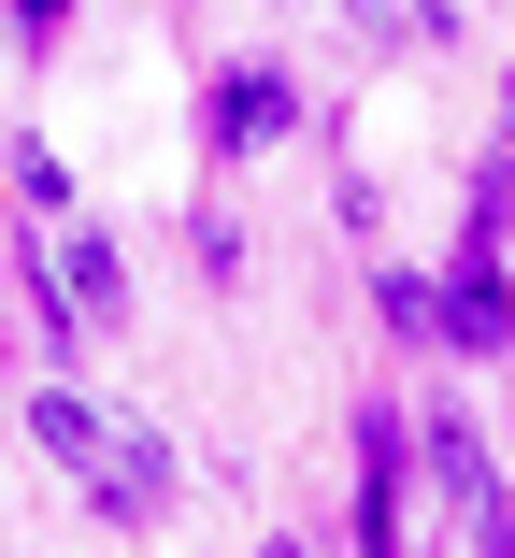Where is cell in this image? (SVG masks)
I'll use <instances>...</instances> for the list:
<instances>
[{"label":"cell","instance_id":"obj_5","mask_svg":"<svg viewBox=\"0 0 515 558\" xmlns=\"http://www.w3.org/2000/svg\"><path fill=\"white\" fill-rule=\"evenodd\" d=\"M86 501L158 515V501H172V444H158V429H115V444H100V473H86Z\"/></svg>","mask_w":515,"mask_h":558},{"label":"cell","instance_id":"obj_8","mask_svg":"<svg viewBox=\"0 0 515 558\" xmlns=\"http://www.w3.org/2000/svg\"><path fill=\"white\" fill-rule=\"evenodd\" d=\"M58 15H72V0H15V29H29V44H44V29H58Z\"/></svg>","mask_w":515,"mask_h":558},{"label":"cell","instance_id":"obj_6","mask_svg":"<svg viewBox=\"0 0 515 558\" xmlns=\"http://www.w3.org/2000/svg\"><path fill=\"white\" fill-rule=\"evenodd\" d=\"M29 444H44L58 473H100V444H115V415H86L72 387H44V401H29Z\"/></svg>","mask_w":515,"mask_h":558},{"label":"cell","instance_id":"obj_2","mask_svg":"<svg viewBox=\"0 0 515 558\" xmlns=\"http://www.w3.org/2000/svg\"><path fill=\"white\" fill-rule=\"evenodd\" d=\"M430 344H473V359H501V344H515V287H501V258H487V244H458V272L430 287Z\"/></svg>","mask_w":515,"mask_h":558},{"label":"cell","instance_id":"obj_3","mask_svg":"<svg viewBox=\"0 0 515 558\" xmlns=\"http://www.w3.org/2000/svg\"><path fill=\"white\" fill-rule=\"evenodd\" d=\"M200 130H216L230 158H258V144L301 130V86H286V72H216V86H200Z\"/></svg>","mask_w":515,"mask_h":558},{"label":"cell","instance_id":"obj_7","mask_svg":"<svg viewBox=\"0 0 515 558\" xmlns=\"http://www.w3.org/2000/svg\"><path fill=\"white\" fill-rule=\"evenodd\" d=\"M501 230H515V158H487V172H473V230H458V244H487V258H501Z\"/></svg>","mask_w":515,"mask_h":558},{"label":"cell","instance_id":"obj_4","mask_svg":"<svg viewBox=\"0 0 515 558\" xmlns=\"http://www.w3.org/2000/svg\"><path fill=\"white\" fill-rule=\"evenodd\" d=\"M44 272H58V301H72L86 344H115V329H130V258H115V230H72Z\"/></svg>","mask_w":515,"mask_h":558},{"label":"cell","instance_id":"obj_1","mask_svg":"<svg viewBox=\"0 0 515 558\" xmlns=\"http://www.w3.org/2000/svg\"><path fill=\"white\" fill-rule=\"evenodd\" d=\"M401 473H416V429L358 401V558H401Z\"/></svg>","mask_w":515,"mask_h":558}]
</instances>
